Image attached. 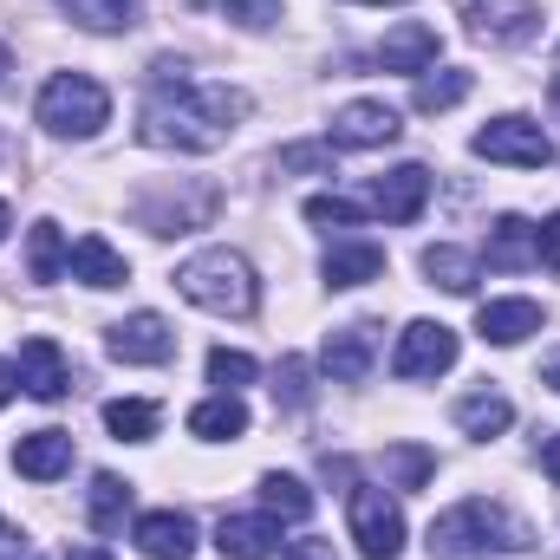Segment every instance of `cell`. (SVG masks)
Returning a JSON list of instances; mask_svg holds the SVG:
<instances>
[{"mask_svg":"<svg viewBox=\"0 0 560 560\" xmlns=\"http://www.w3.org/2000/svg\"><path fill=\"white\" fill-rule=\"evenodd\" d=\"M248 118V92H229V85H196L183 59H156L150 66V98H143L138 138L150 150H222L229 131Z\"/></svg>","mask_w":560,"mask_h":560,"instance_id":"6da1fadb","label":"cell"},{"mask_svg":"<svg viewBox=\"0 0 560 560\" xmlns=\"http://www.w3.org/2000/svg\"><path fill=\"white\" fill-rule=\"evenodd\" d=\"M131 509V482L118 476H92V528H118Z\"/></svg>","mask_w":560,"mask_h":560,"instance_id":"1f68e13d","label":"cell"},{"mask_svg":"<svg viewBox=\"0 0 560 560\" xmlns=\"http://www.w3.org/2000/svg\"><path fill=\"white\" fill-rule=\"evenodd\" d=\"M189 430H196L202 443H235V436L248 430V405H242L235 392H215V398H202V405L189 411Z\"/></svg>","mask_w":560,"mask_h":560,"instance_id":"7402d4cb","label":"cell"},{"mask_svg":"<svg viewBox=\"0 0 560 560\" xmlns=\"http://www.w3.org/2000/svg\"><path fill=\"white\" fill-rule=\"evenodd\" d=\"M436 52H443L436 26L405 20V26H392V33L372 46V66H378V72H430V66H436Z\"/></svg>","mask_w":560,"mask_h":560,"instance_id":"4fadbf2b","label":"cell"},{"mask_svg":"<svg viewBox=\"0 0 560 560\" xmlns=\"http://www.w3.org/2000/svg\"><path fill=\"white\" fill-rule=\"evenodd\" d=\"M7 229H13V215H7V202H0V242H7Z\"/></svg>","mask_w":560,"mask_h":560,"instance_id":"f6af8a7d","label":"cell"},{"mask_svg":"<svg viewBox=\"0 0 560 560\" xmlns=\"http://www.w3.org/2000/svg\"><path fill=\"white\" fill-rule=\"evenodd\" d=\"M39 125L52 138H72V143L98 138L112 125V92L98 79H85V72H52L46 92H39Z\"/></svg>","mask_w":560,"mask_h":560,"instance_id":"277c9868","label":"cell"},{"mask_svg":"<svg viewBox=\"0 0 560 560\" xmlns=\"http://www.w3.org/2000/svg\"><path fill=\"white\" fill-rule=\"evenodd\" d=\"M105 352H112L118 365H170L176 332H170L163 313H131V319H118V326L105 332Z\"/></svg>","mask_w":560,"mask_h":560,"instance_id":"9c48e42d","label":"cell"},{"mask_svg":"<svg viewBox=\"0 0 560 560\" xmlns=\"http://www.w3.org/2000/svg\"><path fill=\"white\" fill-rule=\"evenodd\" d=\"M522 548H528V528L489 495H469V502H456L430 522V560H489V555H522Z\"/></svg>","mask_w":560,"mask_h":560,"instance_id":"7a4b0ae2","label":"cell"},{"mask_svg":"<svg viewBox=\"0 0 560 560\" xmlns=\"http://www.w3.org/2000/svg\"><path fill=\"white\" fill-rule=\"evenodd\" d=\"M423 275L430 287H443V293H476V255H463V248H450V242H436V248H423Z\"/></svg>","mask_w":560,"mask_h":560,"instance_id":"484cf974","label":"cell"},{"mask_svg":"<svg viewBox=\"0 0 560 560\" xmlns=\"http://www.w3.org/2000/svg\"><path fill=\"white\" fill-rule=\"evenodd\" d=\"M7 66H13V59H7V46H0V79H7Z\"/></svg>","mask_w":560,"mask_h":560,"instance_id":"c3c4849f","label":"cell"},{"mask_svg":"<svg viewBox=\"0 0 560 560\" xmlns=\"http://www.w3.org/2000/svg\"><path fill=\"white\" fill-rule=\"evenodd\" d=\"M66 235H59V222H33V242H26V268L33 280H59L66 275Z\"/></svg>","mask_w":560,"mask_h":560,"instance_id":"f1b7e54d","label":"cell"},{"mask_svg":"<svg viewBox=\"0 0 560 560\" xmlns=\"http://www.w3.org/2000/svg\"><path fill=\"white\" fill-rule=\"evenodd\" d=\"M13 372H20V385H26L39 405H59V398H66V385H72V372H66V352H59L46 332H33V339L20 346V365H13Z\"/></svg>","mask_w":560,"mask_h":560,"instance_id":"5bb4252c","label":"cell"},{"mask_svg":"<svg viewBox=\"0 0 560 560\" xmlns=\"http://www.w3.org/2000/svg\"><path fill=\"white\" fill-rule=\"evenodd\" d=\"M489 268H502V275L535 268V222H522V215H495V229H489Z\"/></svg>","mask_w":560,"mask_h":560,"instance_id":"603a6c76","label":"cell"},{"mask_svg":"<svg viewBox=\"0 0 560 560\" xmlns=\"http://www.w3.org/2000/svg\"><path fill=\"white\" fill-rule=\"evenodd\" d=\"M456 365V332L436 326V319H411L398 332V352H392V372L398 378H443Z\"/></svg>","mask_w":560,"mask_h":560,"instance_id":"52a82bcc","label":"cell"},{"mask_svg":"<svg viewBox=\"0 0 560 560\" xmlns=\"http://www.w3.org/2000/svg\"><path fill=\"white\" fill-rule=\"evenodd\" d=\"M280 560H332V541H313V535H306V541H287Z\"/></svg>","mask_w":560,"mask_h":560,"instance_id":"f35d334b","label":"cell"},{"mask_svg":"<svg viewBox=\"0 0 560 560\" xmlns=\"http://www.w3.org/2000/svg\"><path fill=\"white\" fill-rule=\"evenodd\" d=\"M66 560H112V555H105V548H92V541H85V548H72V555H66Z\"/></svg>","mask_w":560,"mask_h":560,"instance_id":"ee69618b","label":"cell"},{"mask_svg":"<svg viewBox=\"0 0 560 560\" xmlns=\"http://www.w3.org/2000/svg\"><path fill=\"white\" fill-rule=\"evenodd\" d=\"M215 548H222V560H268L280 548V522L275 515H222Z\"/></svg>","mask_w":560,"mask_h":560,"instance_id":"e0dca14e","label":"cell"},{"mask_svg":"<svg viewBox=\"0 0 560 560\" xmlns=\"http://www.w3.org/2000/svg\"><path fill=\"white\" fill-rule=\"evenodd\" d=\"M346 515H352V541H359L365 560H398L405 555V509H398L378 482H359L352 502H346Z\"/></svg>","mask_w":560,"mask_h":560,"instance_id":"5b68a950","label":"cell"},{"mask_svg":"<svg viewBox=\"0 0 560 560\" xmlns=\"http://www.w3.org/2000/svg\"><path fill=\"white\" fill-rule=\"evenodd\" d=\"M280 170H332V143H287Z\"/></svg>","mask_w":560,"mask_h":560,"instance_id":"8d00e7d4","label":"cell"},{"mask_svg":"<svg viewBox=\"0 0 560 560\" xmlns=\"http://www.w3.org/2000/svg\"><path fill=\"white\" fill-rule=\"evenodd\" d=\"M463 20L489 46H528L541 26V0H463Z\"/></svg>","mask_w":560,"mask_h":560,"instance_id":"ba28073f","label":"cell"},{"mask_svg":"<svg viewBox=\"0 0 560 560\" xmlns=\"http://www.w3.org/2000/svg\"><path fill=\"white\" fill-rule=\"evenodd\" d=\"M398 112L392 105H378V98H352L339 118H332V150H385V143H398Z\"/></svg>","mask_w":560,"mask_h":560,"instance_id":"8fae6325","label":"cell"},{"mask_svg":"<svg viewBox=\"0 0 560 560\" xmlns=\"http://www.w3.org/2000/svg\"><path fill=\"white\" fill-rule=\"evenodd\" d=\"M352 7H405V0H352Z\"/></svg>","mask_w":560,"mask_h":560,"instance_id":"bcb514c9","label":"cell"},{"mask_svg":"<svg viewBox=\"0 0 560 560\" xmlns=\"http://www.w3.org/2000/svg\"><path fill=\"white\" fill-rule=\"evenodd\" d=\"M372 209H359V202H346V196H306V222H319V229H359Z\"/></svg>","mask_w":560,"mask_h":560,"instance_id":"836d02e7","label":"cell"},{"mask_svg":"<svg viewBox=\"0 0 560 560\" xmlns=\"http://www.w3.org/2000/svg\"><path fill=\"white\" fill-rule=\"evenodd\" d=\"M476 332H482L489 346H522L528 332H541V306H535V300H482Z\"/></svg>","mask_w":560,"mask_h":560,"instance_id":"d6986e66","label":"cell"},{"mask_svg":"<svg viewBox=\"0 0 560 560\" xmlns=\"http://www.w3.org/2000/svg\"><path fill=\"white\" fill-rule=\"evenodd\" d=\"M0 560H26V535L7 528V522H0Z\"/></svg>","mask_w":560,"mask_h":560,"instance_id":"ab89813d","label":"cell"},{"mask_svg":"<svg viewBox=\"0 0 560 560\" xmlns=\"http://www.w3.org/2000/svg\"><path fill=\"white\" fill-rule=\"evenodd\" d=\"M261 502H268V515L275 522H306L313 515V489L300 482V476H261Z\"/></svg>","mask_w":560,"mask_h":560,"instance_id":"4316f807","label":"cell"},{"mask_svg":"<svg viewBox=\"0 0 560 560\" xmlns=\"http://www.w3.org/2000/svg\"><path fill=\"white\" fill-rule=\"evenodd\" d=\"M385 476H392L398 489H423V482L436 476V456H430L423 443H392V450H385Z\"/></svg>","mask_w":560,"mask_h":560,"instance_id":"f546056e","label":"cell"},{"mask_svg":"<svg viewBox=\"0 0 560 560\" xmlns=\"http://www.w3.org/2000/svg\"><path fill=\"white\" fill-rule=\"evenodd\" d=\"M59 13L85 33H131L143 13V0H59Z\"/></svg>","mask_w":560,"mask_h":560,"instance_id":"cb8c5ba5","label":"cell"},{"mask_svg":"<svg viewBox=\"0 0 560 560\" xmlns=\"http://www.w3.org/2000/svg\"><path fill=\"white\" fill-rule=\"evenodd\" d=\"M222 13L261 33V26H275V20H280V0H222Z\"/></svg>","mask_w":560,"mask_h":560,"instance_id":"d590c367","label":"cell"},{"mask_svg":"<svg viewBox=\"0 0 560 560\" xmlns=\"http://www.w3.org/2000/svg\"><path fill=\"white\" fill-rule=\"evenodd\" d=\"M456 423H463V436H502L515 423V405L502 392H469V398H456Z\"/></svg>","mask_w":560,"mask_h":560,"instance_id":"d4e9b609","label":"cell"},{"mask_svg":"<svg viewBox=\"0 0 560 560\" xmlns=\"http://www.w3.org/2000/svg\"><path fill=\"white\" fill-rule=\"evenodd\" d=\"M255 359L248 352H229V346H215L209 352V385H222V392H242V385H255Z\"/></svg>","mask_w":560,"mask_h":560,"instance_id":"d6a6232c","label":"cell"},{"mask_svg":"<svg viewBox=\"0 0 560 560\" xmlns=\"http://www.w3.org/2000/svg\"><path fill=\"white\" fill-rule=\"evenodd\" d=\"M541 385H555V392H560V352L548 359V365H541Z\"/></svg>","mask_w":560,"mask_h":560,"instance_id":"7bdbcfd3","label":"cell"},{"mask_svg":"<svg viewBox=\"0 0 560 560\" xmlns=\"http://www.w3.org/2000/svg\"><path fill=\"white\" fill-rule=\"evenodd\" d=\"M13 469L33 476V482L66 476V469H72V436H66V430H26V436L13 443Z\"/></svg>","mask_w":560,"mask_h":560,"instance_id":"ac0fdd59","label":"cell"},{"mask_svg":"<svg viewBox=\"0 0 560 560\" xmlns=\"http://www.w3.org/2000/svg\"><path fill=\"white\" fill-rule=\"evenodd\" d=\"M469 150L489 156V163H515V170H541V163H555V138H548L535 118H522V112L482 125V131L469 138Z\"/></svg>","mask_w":560,"mask_h":560,"instance_id":"8992f818","label":"cell"},{"mask_svg":"<svg viewBox=\"0 0 560 560\" xmlns=\"http://www.w3.org/2000/svg\"><path fill=\"white\" fill-rule=\"evenodd\" d=\"M66 268H72V280H85V287H98V293H105V287H125V280H131L125 255H118V248H112L105 235H85V242H72V261H66Z\"/></svg>","mask_w":560,"mask_h":560,"instance_id":"44dd1931","label":"cell"},{"mask_svg":"<svg viewBox=\"0 0 560 560\" xmlns=\"http://www.w3.org/2000/svg\"><path fill=\"white\" fill-rule=\"evenodd\" d=\"M275 398L287 405V411H300V405L313 398V392H306V365H300V359H280V385H275Z\"/></svg>","mask_w":560,"mask_h":560,"instance_id":"e575fe53","label":"cell"},{"mask_svg":"<svg viewBox=\"0 0 560 560\" xmlns=\"http://www.w3.org/2000/svg\"><path fill=\"white\" fill-rule=\"evenodd\" d=\"M463 98H469V72H423L418 92H411L418 112H450V105H463Z\"/></svg>","mask_w":560,"mask_h":560,"instance_id":"4dcf8cb0","label":"cell"},{"mask_svg":"<svg viewBox=\"0 0 560 560\" xmlns=\"http://www.w3.org/2000/svg\"><path fill=\"white\" fill-rule=\"evenodd\" d=\"M555 112H560V52H555Z\"/></svg>","mask_w":560,"mask_h":560,"instance_id":"7dc6e473","label":"cell"},{"mask_svg":"<svg viewBox=\"0 0 560 560\" xmlns=\"http://www.w3.org/2000/svg\"><path fill=\"white\" fill-rule=\"evenodd\" d=\"M138 215H143V229L150 235H189V229H209V215H215V189L209 183H196V196L189 202H156V196H143L138 202Z\"/></svg>","mask_w":560,"mask_h":560,"instance_id":"2e32d148","label":"cell"},{"mask_svg":"<svg viewBox=\"0 0 560 560\" xmlns=\"http://www.w3.org/2000/svg\"><path fill=\"white\" fill-rule=\"evenodd\" d=\"M176 293L202 313H222V319H248L261 306V280L248 268V255L235 248H202L176 268Z\"/></svg>","mask_w":560,"mask_h":560,"instance_id":"3957f363","label":"cell"},{"mask_svg":"<svg viewBox=\"0 0 560 560\" xmlns=\"http://www.w3.org/2000/svg\"><path fill=\"white\" fill-rule=\"evenodd\" d=\"M535 261H541V268H560V215H548V222L535 229Z\"/></svg>","mask_w":560,"mask_h":560,"instance_id":"74e56055","label":"cell"},{"mask_svg":"<svg viewBox=\"0 0 560 560\" xmlns=\"http://www.w3.org/2000/svg\"><path fill=\"white\" fill-rule=\"evenodd\" d=\"M13 392H20V372H13V365H7V359H0V405H7V398H13Z\"/></svg>","mask_w":560,"mask_h":560,"instance_id":"b9f144b4","label":"cell"},{"mask_svg":"<svg viewBox=\"0 0 560 560\" xmlns=\"http://www.w3.org/2000/svg\"><path fill=\"white\" fill-rule=\"evenodd\" d=\"M423 202H430V170H423V163H398V170L372 176V215H385V222H418Z\"/></svg>","mask_w":560,"mask_h":560,"instance_id":"7c38bea8","label":"cell"},{"mask_svg":"<svg viewBox=\"0 0 560 560\" xmlns=\"http://www.w3.org/2000/svg\"><path fill=\"white\" fill-rule=\"evenodd\" d=\"M378 319H352V326H339V332H326V346H319V365H326V378H339V385H359L365 372H372V359H378Z\"/></svg>","mask_w":560,"mask_h":560,"instance_id":"30bf717a","label":"cell"},{"mask_svg":"<svg viewBox=\"0 0 560 560\" xmlns=\"http://www.w3.org/2000/svg\"><path fill=\"white\" fill-rule=\"evenodd\" d=\"M541 469L555 476V489H560V436H548V450H541Z\"/></svg>","mask_w":560,"mask_h":560,"instance_id":"60d3db41","label":"cell"},{"mask_svg":"<svg viewBox=\"0 0 560 560\" xmlns=\"http://www.w3.org/2000/svg\"><path fill=\"white\" fill-rule=\"evenodd\" d=\"M319 275H326V287H365V280L385 275V248L378 242H332Z\"/></svg>","mask_w":560,"mask_h":560,"instance_id":"ffe728a7","label":"cell"},{"mask_svg":"<svg viewBox=\"0 0 560 560\" xmlns=\"http://www.w3.org/2000/svg\"><path fill=\"white\" fill-rule=\"evenodd\" d=\"M105 430H112L118 443H150V436H156V405H143V398H112V405H105Z\"/></svg>","mask_w":560,"mask_h":560,"instance_id":"83f0119b","label":"cell"},{"mask_svg":"<svg viewBox=\"0 0 560 560\" xmlns=\"http://www.w3.org/2000/svg\"><path fill=\"white\" fill-rule=\"evenodd\" d=\"M138 548L150 560H189L196 555V522L183 515V509H150V515H138Z\"/></svg>","mask_w":560,"mask_h":560,"instance_id":"9a60e30c","label":"cell"}]
</instances>
